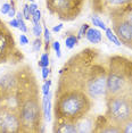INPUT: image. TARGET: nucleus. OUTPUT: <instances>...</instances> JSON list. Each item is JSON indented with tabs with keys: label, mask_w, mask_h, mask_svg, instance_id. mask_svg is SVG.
<instances>
[{
	"label": "nucleus",
	"mask_w": 132,
	"mask_h": 133,
	"mask_svg": "<svg viewBox=\"0 0 132 133\" xmlns=\"http://www.w3.org/2000/svg\"><path fill=\"white\" fill-rule=\"evenodd\" d=\"M18 87L15 95L23 126V132H44L42 102L40 100L39 83L31 65L24 64L17 68Z\"/></svg>",
	"instance_id": "f257e3e1"
},
{
	"label": "nucleus",
	"mask_w": 132,
	"mask_h": 133,
	"mask_svg": "<svg viewBox=\"0 0 132 133\" xmlns=\"http://www.w3.org/2000/svg\"><path fill=\"white\" fill-rule=\"evenodd\" d=\"M101 57L100 51L94 48H85L73 55L59 71L55 92L65 90L84 91L91 69Z\"/></svg>",
	"instance_id": "f03ea898"
},
{
	"label": "nucleus",
	"mask_w": 132,
	"mask_h": 133,
	"mask_svg": "<svg viewBox=\"0 0 132 133\" xmlns=\"http://www.w3.org/2000/svg\"><path fill=\"white\" fill-rule=\"evenodd\" d=\"M92 108V99L82 90H65L55 92L54 116L64 117L73 122L90 113Z\"/></svg>",
	"instance_id": "7ed1b4c3"
},
{
	"label": "nucleus",
	"mask_w": 132,
	"mask_h": 133,
	"mask_svg": "<svg viewBox=\"0 0 132 133\" xmlns=\"http://www.w3.org/2000/svg\"><path fill=\"white\" fill-rule=\"evenodd\" d=\"M127 93H132V59L120 55L108 57L105 98Z\"/></svg>",
	"instance_id": "20e7f679"
},
{
	"label": "nucleus",
	"mask_w": 132,
	"mask_h": 133,
	"mask_svg": "<svg viewBox=\"0 0 132 133\" xmlns=\"http://www.w3.org/2000/svg\"><path fill=\"white\" fill-rule=\"evenodd\" d=\"M106 99L105 116L110 122L121 126L132 121V93L117 95Z\"/></svg>",
	"instance_id": "39448f33"
},
{
	"label": "nucleus",
	"mask_w": 132,
	"mask_h": 133,
	"mask_svg": "<svg viewBox=\"0 0 132 133\" xmlns=\"http://www.w3.org/2000/svg\"><path fill=\"white\" fill-rule=\"evenodd\" d=\"M23 59L24 55L17 47L13 32L0 18V64H18Z\"/></svg>",
	"instance_id": "423d86ee"
},
{
	"label": "nucleus",
	"mask_w": 132,
	"mask_h": 133,
	"mask_svg": "<svg viewBox=\"0 0 132 133\" xmlns=\"http://www.w3.org/2000/svg\"><path fill=\"white\" fill-rule=\"evenodd\" d=\"M107 83V58L101 57L94 65L88 78L84 91L91 99H99L105 97Z\"/></svg>",
	"instance_id": "0eeeda50"
},
{
	"label": "nucleus",
	"mask_w": 132,
	"mask_h": 133,
	"mask_svg": "<svg viewBox=\"0 0 132 133\" xmlns=\"http://www.w3.org/2000/svg\"><path fill=\"white\" fill-rule=\"evenodd\" d=\"M85 0H46L47 8L51 15L59 19L71 22L79 17Z\"/></svg>",
	"instance_id": "6e6552de"
},
{
	"label": "nucleus",
	"mask_w": 132,
	"mask_h": 133,
	"mask_svg": "<svg viewBox=\"0 0 132 133\" xmlns=\"http://www.w3.org/2000/svg\"><path fill=\"white\" fill-rule=\"evenodd\" d=\"M23 132L21 116L15 102L0 104V133Z\"/></svg>",
	"instance_id": "1a4fd4ad"
},
{
	"label": "nucleus",
	"mask_w": 132,
	"mask_h": 133,
	"mask_svg": "<svg viewBox=\"0 0 132 133\" xmlns=\"http://www.w3.org/2000/svg\"><path fill=\"white\" fill-rule=\"evenodd\" d=\"M18 87V72L16 69L5 73L0 77V104L14 102Z\"/></svg>",
	"instance_id": "9d476101"
},
{
	"label": "nucleus",
	"mask_w": 132,
	"mask_h": 133,
	"mask_svg": "<svg viewBox=\"0 0 132 133\" xmlns=\"http://www.w3.org/2000/svg\"><path fill=\"white\" fill-rule=\"evenodd\" d=\"M112 22V30L122 44L132 49V26L122 15H113L110 16Z\"/></svg>",
	"instance_id": "9b49d317"
},
{
	"label": "nucleus",
	"mask_w": 132,
	"mask_h": 133,
	"mask_svg": "<svg viewBox=\"0 0 132 133\" xmlns=\"http://www.w3.org/2000/svg\"><path fill=\"white\" fill-rule=\"evenodd\" d=\"M132 4V0H98L92 5V9L98 14H106L108 16L115 15Z\"/></svg>",
	"instance_id": "f8f14e48"
},
{
	"label": "nucleus",
	"mask_w": 132,
	"mask_h": 133,
	"mask_svg": "<svg viewBox=\"0 0 132 133\" xmlns=\"http://www.w3.org/2000/svg\"><path fill=\"white\" fill-rule=\"evenodd\" d=\"M94 132H103V133H120L122 132V128L107 118L105 115H98L95 119V129Z\"/></svg>",
	"instance_id": "ddd939ff"
},
{
	"label": "nucleus",
	"mask_w": 132,
	"mask_h": 133,
	"mask_svg": "<svg viewBox=\"0 0 132 133\" xmlns=\"http://www.w3.org/2000/svg\"><path fill=\"white\" fill-rule=\"evenodd\" d=\"M52 131L58 133H76V122L64 118V117H55Z\"/></svg>",
	"instance_id": "4468645a"
},
{
	"label": "nucleus",
	"mask_w": 132,
	"mask_h": 133,
	"mask_svg": "<svg viewBox=\"0 0 132 133\" xmlns=\"http://www.w3.org/2000/svg\"><path fill=\"white\" fill-rule=\"evenodd\" d=\"M95 119L96 117L87 114L82 118H80L76 122V130L79 133L83 132H94L95 129Z\"/></svg>",
	"instance_id": "2eb2a0df"
},
{
	"label": "nucleus",
	"mask_w": 132,
	"mask_h": 133,
	"mask_svg": "<svg viewBox=\"0 0 132 133\" xmlns=\"http://www.w3.org/2000/svg\"><path fill=\"white\" fill-rule=\"evenodd\" d=\"M84 38L90 42V43H94V44H98L103 41V34H101V32L96 28H89L88 31L85 33Z\"/></svg>",
	"instance_id": "dca6fc26"
},
{
	"label": "nucleus",
	"mask_w": 132,
	"mask_h": 133,
	"mask_svg": "<svg viewBox=\"0 0 132 133\" xmlns=\"http://www.w3.org/2000/svg\"><path fill=\"white\" fill-rule=\"evenodd\" d=\"M41 102H42L43 118L49 122L51 119V92H49L47 96H43Z\"/></svg>",
	"instance_id": "f3484780"
},
{
	"label": "nucleus",
	"mask_w": 132,
	"mask_h": 133,
	"mask_svg": "<svg viewBox=\"0 0 132 133\" xmlns=\"http://www.w3.org/2000/svg\"><path fill=\"white\" fill-rule=\"evenodd\" d=\"M105 35H106V38L108 39V40L112 42V43H114L115 46H117V47H121V41H120V39L117 38V35L114 33V31L112 30V28L108 29L107 28L106 30H105Z\"/></svg>",
	"instance_id": "a211bd4d"
},
{
	"label": "nucleus",
	"mask_w": 132,
	"mask_h": 133,
	"mask_svg": "<svg viewBox=\"0 0 132 133\" xmlns=\"http://www.w3.org/2000/svg\"><path fill=\"white\" fill-rule=\"evenodd\" d=\"M79 43V39H77L76 35H74V34H68L67 37L65 38V42H64V44H65V48H67V49H73L74 47L76 46V44Z\"/></svg>",
	"instance_id": "6ab92c4d"
},
{
	"label": "nucleus",
	"mask_w": 132,
	"mask_h": 133,
	"mask_svg": "<svg viewBox=\"0 0 132 133\" xmlns=\"http://www.w3.org/2000/svg\"><path fill=\"white\" fill-rule=\"evenodd\" d=\"M15 17L17 18V21H18V25H19L18 29L23 33H26L29 31V29H28V25H26V23H25V18H24V16H23V13L22 11H17Z\"/></svg>",
	"instance_id": "aec40b11"
},
{
	"label": "nucleus",
	"mask_w": 132,
	"mask_h": 133,
	"mask_svg": "<svg viewBox=\"0 0 132 133\" xmlns=\"http://www.w3.org/2000/svg\"><path fill=\"white\" fill-rule=\"evenodd\" d=\"M115 15H122V16H124L125 19H127L128 22L130 23V25L132 26V4L130 6H128L125 9H123L122 11H120V13L115 14ZM112 16H113V15H112Z\"/></svg>",
	"instance_id": "412c9836"
},
{
	"label": "nucleus",
	"mask_w": 132,
	"mask_h": 133,
	"mask_svg": "<svg viewBox=\"0 0 132 133\" xmlns=\"http://www.w3.org/2000/svg\"><path fill=\"white\" fill-rule=\"evenodd\" d=\"M91 22H92V25L96 26V28H99V29L104 30V31L107 29V26H106V24L104 23V21L101 19L99 16H97V15L91 16Z\"/></svg>",
	"instance_id": "4be33fe9"
},
{
	"label": "nucleus",
	"mask_w": 132,
	"mask_h": 133,
	"mask_svg": "<svg viewBox=\"0 0 132 133\" xmlns=\"http://www.w3.org/2000/svg\"><path fill=\"white\" fill-rule=\"evenodd\" d=\"M49 63H50V58H49V52H44L41 55L40 60L38 62V66L39 67H49Z\"/></svg>",
	"instance_id": "5701e85b"
},
{
	"label": "nucleus",
	"mask_w": 132,
	"mask_h": 133,
	"mask_svg": "<svg viewBox=\"0 0 132 133\" xmlns=\"http://www.w3.org/2000/svg\"><path fill=\"white\" fill-rule=\"evenodd\" d=\"M43 35H44V47H46V51L49 52V50H50V31L47 26L43 28Z\"/></svg>",
	"instance_id": "b1692460"
},
{
	"label": "nucleus",
	"mask_w": 132,
	"mask_h": 133,
	"mask_svg": "<svg viewBox=\"0 0 132 133\" xmlns=\"http://www.w3.org/2000/svg\"><path fill=\"white\" fill-rule=\"evenodd\" d=\"M33 35L35 38H40V35L42 34V25H41V22L33 24V29H32Z\"/></svg>",
	"instance_id": "393cba45"
},
{
	"label": "nucleus",
	"mask_w": 132,
	"mask_h": 133,
	"mask_svg": "<svg viewBox=\"0 0 132 133\" xmlns=\"http://www.w3.org/2000/svg\"><path fill=\"white\" fill-rule=\"evenodd\" d=\"M89 28H90V25L88 23H84V24H82V25H81V28L79 29V31H77V35H76L79 40L85 37V33H87V31H88Z\"/></svg>",
	"instance_id": "a878e982"
},
{
	"label": "nucleus",
	"mask_w": 132,
	"mask_h": 133,
	"mask_svg": "<svg viewBox=\"0 0 132 133\" xmlns=\"http://www.w3.org/2000/svg\"><path fill=\"white\" fill-rule=\"evenodd\" d=\"M41 48H42V40L40 38H35V40L32 43V50L34 52H39Z\"/></svg>",
	"instance_id": "bb28decb"
},
{
	"label": "nucleus",
	"mask_w": 132,
	"mask_h": 133,
	"mask_svg": "<svg viewBox=\"0 0 132 133\" xmlns=\"http://www.w3.org/2000/svg\"><path fill=\"white\" fill-rule=\"evenodd\" d=\"M50 87H51V80H49V78L44 80V83H43L42 88H41V90H42V95H43V96H47L48 93L50 92Z\"/></svg>",
	"instance_id": "cd10ccee"
},
{
	"label": "nucleus",
	"mask_w": 132,
	"mask_h": 133,
	"mask_svg": "<svg viewBox=\"0 0 132 133\" xmlns=\"http://www.w3.org/2000/svg\"><path fill=\"white\" fill-rule=\"evenodd\" d=\"M22 13H23V16H24V18H25V21H31V13H30V7H29V4L23 5Z\"/></svg>",
	"instance_id": "c85d7f7f"
},
{
	"label": "nucleus",
	"mask_w": 132,
	"mask_h": 133,
	"mask_svg": "<svg viewBox=\"0 0 132 133\" xmlns=\"http://www.w3.org/2000/svg\"><path fill=\"white\" fill-rule=\"evenodd\" d=\"M52 48L56 52L57 58H61L62 57V49H61V43H59V41H54L52 42Z\"/></svg>",
	"instance_id": "c756f323"
},
{
	"label": "nucleus",
	"mask_w": 132,
	"mask_h": 133,
	"mask_svg": "<svg viewBox=\"0 0 132 133\" xmlns=\"http://www.w3.org/2000/svg\"><path fill=\"white\" fill-rule=\"evenodd\" d=\"M16 2H15V0H10V10L9 13H8V16L10 17V18H14L15 16H16Z\"/></svg>",
	"instance_id": "7c9ffc66"
},
{
	"label": "nucleus",
	"mask_w": 132,
	"mask_h": 133,
	"mask_svg": "<svg viewBox=\"0 0 132 133\" xmlns=\"http://www.w3.org/2000/svg\"><path fill=\"white\" fill-rule=\"evenodd\" d=\"M31 22L33 24H35V23H39V22H41V11L40 10H37L34 14L31 16Z\"/></svg>",
	"instance_id": "2f4dec72"
},
{
	"label": "nucleus",
	"mask_w": 132,
	"mask_h": 133,
	"mask_svg": "<svg viewBox=\"0 0 132 133\" xmlns=\"http://www.w3.org/2000/svg\"><path fill=\"white\" fill-rule=\"evenodd\" d=\"M122 132L123 133H132V121L125 123L124 125H122Z\"/></svg>",
	"instance_id": "473e14b6"
},
{
	"label": "nucleus",
	"mask_w": 132,
	"mask_h": 133,
	"mask_svg": "<svg viewBox=\"0 0 132 133\" xmlns=\"http://www.w3.org/2000/svg\"><path fill=\"white\" fill-rule=\"evenodd\" d=\"M9 10H10V2H5L2 5V7L0 8V11H1L2 15H8Z\"/></svg>",
	"instance_id": "72a5a7b5"
},
{
	"label": "nucleus",
	"mask_w": 132,
	"mask_h": 133,
	"mask_svg": "<svg viewBox=\"0 0 132 133\" xmlns=\"http://www.w3.org/2000/svg\"><path fill=\"white\" fill-rule=\"evenodd\" d=\"M49 74H50V68L49 67H42L41 68V75H42L43 80H47V78L49 77Z\"/></svg>",
	"instance_id": "f704fd0d"
},
{
	"label": "nucleus",
	"mask_w": 132,
	"mask_h": 133,
	"mask_svg": "<svg viewBox=\"0 0 132 133\" xmlns=\"http://www.w3.org/2000/svg\"><path fill=\"white\" fill-rule=\"evenodd\" d=\"M30 42V40H29V38L26 37L25 34H21L19 35V43L22 44V46H26Z\"/></svg>",
	"instance_id": "c9c22d12"
},
{
	"label": "nucleus",
	"mask_w": 132,
	"mask_h": 133,
	"mask_svg": "<svg viewBox=\"0 0 132 133\" xmlns=\"http://www.w3.org/2000/svg\"><path fill=\"white\" fill-rule=\"evenodd\" d=\"M29 7H30V13H31V16L39 9V8H38V5L35 4V2H31V4H29Z\"/></svg>",
	"instance_id": "e433bc0d"
},
{
	"label": "nucleus",
	"mask_w": 132,
	"mask_h": 133,
	"mask_svg": "<svg viewBox=\"0 0 132 133\" xmlns=\"http://www.w3.org/2000/svg\"><path fill=\"white\" fill-rule=\"evenodd\" d=\"M8 25H10L11 28H14V29H18V28H19V25H18V21H17L16 17L11 18V19H10V22L8 23Z\"/></svg>",
	"instance_id": "4c0bfd02"
},
{
	"label": "nucleus",
	"mask_w": 132,
	"mask_h": 133,
	"mask_svg": "<svg viewBox=\"0 0 132 133\" xmlns=\"http://www.w3.org/2000/svg\"><path fill=\"white\" fill-rule=\"evenodd\" d=\"M62 30H63V24H58V25H55L52 28V32L57 33V32H61Z\"/></svg>",
	"instance_id": "58836bf2"
},
{
	"label": "nucleus",
	"mask_w": 132,
	"mask_h": 133,
	"mask_svg": "<svg viewBox=\"0 0 132 133\" xmlns=\"http://www.w3.org/2000/svg\"><path fill=\"white\" fill-rule=\"evenodd\" d=\"M28 1H30V2H34V0H28Z\"/></svg>",
	"instance_id": "ea45409f"
}]
</instances>
